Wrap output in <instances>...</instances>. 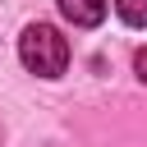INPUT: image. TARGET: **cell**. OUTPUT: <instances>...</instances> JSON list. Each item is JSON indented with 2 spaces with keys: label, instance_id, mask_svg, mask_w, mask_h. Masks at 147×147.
I'll list each match as a JSON object with an SVG mask.
<instances>
[{
  "label": "cell",
  "instance_id": "1",
  "mask_svg": "<svg viewBox=\"0 0 147 147\" xmlns=\"http://www.w3.org/2000/svg\"><path fill=\"white\" fill-rule=\"evenodd\" d=\"M18 60L41 78H60L69 69V41L51 23H28L23 37H18Z\"/></svg>",
  "mask_w": 147,
  "mask_h": 147
},
{
  "label": "cell",
  "instance_id": "2",
  "mask_svg": "<svg viewBox=\"0 0 147 147\" xmlns=\"http://www.w3.org/2000/svg\"><path fill=\"white\" fill-rule=\"evenodd\" d=\"M60 14L74 28H96L106 18V0H60Z\"/></svg>",
  "mask_w": 147,
  "mask_h": 147
},
{
  "label": "cell",
  "instance_id": "3",
  "mask_svg": "<svg viewBox=\"0 0 147 147\" xmlns=\"http://www.w3.org/2000/svg\"><path fill=\"white\" fill-rule=\"evenodd\" d=\"M115 14L129 28H147V0H115Z\"/></svg>",
  "mask_w": 147,
  "mask_h": 147
},
{
  "label": "cell",
  "instance_id": "4",
  "mask_svg": "<svg viewBox=\"0 0 147 147\" xmlns=\"http://www.w3.org/2000/svg\"><path fill=\"white\" fill-rule=\"evenodd\" d=\"M133 74H138V78H142V83H147V46H142V51H138V55H133Z\"/></svg>",
  "mask_w": 147,
  "mask_h": 147
}]
</instances>
